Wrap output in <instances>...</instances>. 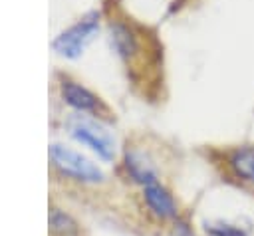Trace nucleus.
I'll list each match as a JSON object with an SVG mask.
<instances>
[{
  "mask_svg": "<svg viewBox=\"0 0 254 236\" xmlns=\"http://www.w3.org/2000/svg\"><path fill=\"white\" fill-rule=\"evenodd\" d=\"M50 159L60 169V173H64L65 177H71V178L81 180V182H99V180H103L101 169L97 165H93L89 159H85L83 155H79L77 151L69 149V147L54 143L50 147Z\"/></svg>",
  "mask_w": 254,
  "mask_h": 236,
  "instance_id": "f257e3e1",
  "label": "nucleus"
},
{
  "mask_svg": "<svg viewBox=\"0 0 254 236\" xmlns=\"http://www.w3.org/2000/svg\"><path fill=\"white\" fill-rule=\"evenodd\" d=\"M69 133H71V137L75 141L87 145L103 161H111L113 159V155H115V139L99 123H95L91 119H85V117H75V119L69 121Z\"/></svg>",
  "mask_w": 254,
  "mask_h": 236,
  "instance_id": "f03ea898",
  "label": "nucleus"
},
{
  "mask_svg": "<svg viewBox=\"0 0 254 236\" xmlns=\"http://www.w3.org/2000/svg\"><path fill=\"white\" fill-rule=\"evenodd\" d=\"M99 28V14L91 12L54 40V50L65 58H79Z\"/></svg>",
  "mask_w": 254,
  "mask_h": 236,
  "instance_id": "7ed1b4c3",
  "label": "nucleus"
},
{
  "mask_svg": "<svg viewBox=\"0 0 254 236\" xmlns=\"http://www.w3.org/2000/svg\"><path fill=\"white\" fill-rule=\"evenodd\" d=\"M62 97L65 99V103H69L77 111H97L99 109V99L89 89H85L83 85H79L75 81L62 83Z\"/></svg>",
  "mask_w": 254,
  "mask_h": 236,
  "instance_id": "20e7f679",
  "label": "nucleus"
},
{
  "mask_svg": "<svg viewBox=\"0 0 254 236\" xmlns=\"http://www.w3.org/2000/svg\"><path fill=\"white\" fill-rule=\"evenodd\" d=\"M145 200L159 218H173L177 214V204L173 196L159 182H151L145 186Z\"/></svg>",
  "mask_w": 254,
  "mask_h": 236,
  "instance_id": "39448f33",
  "label": "nucleus"
},
{
  "mask_svg": "<svg viewBox=\"0 0 254 236\" xmlns=\"http://www.w3.org/2000/svg\"><path fill=\"white\" fill-rule=\"evenodd\" d=\"M125 167L129 171V175L141 182V184H151V182H157V175H155V169L151 167V163L137 151H127L125 155Z\"/></svg>",
  "mask_w": 254,
  "mask_h": 236,
  "instance_id": "423d86ee",
  "label": "nucleus"
},
{
  "mask_svg": "<svg viewBox=\"0 0 254 236\" xmlns=\"http://www.w3.org/2000/svg\"><path fill=\"white\" fill-rule=\"evenodd\" d=\"M230 167L242 180L254 182V147H240L230 155Z\"/></svg>",
  "mask_w": 254,
  "mask_h": 236,
  "instance_id": "0eeeda50",
  "label": "nucleus"
},
{
  "mask_svg": "<svg viewBox=\"0 0 254 236\" xmlns=\"http://www.w3.org/2000/svg\"><path fill=\"white\" fill-rule=\"evenodd\" d=\"M109 34H111V44H113V48L117 50L119 56L129 58V56L135 54V50H137V40H135L133 32H131L127 26H123V24H113L111 30H109Z\"/></svg>",
  "mask_w": 254,
  "mask_h": 236,
  "instance_id": "6e6552de",
  "label": "nucleus"
},
{
  "mask_svg": "<svg viewBox=\"0 0 254 236\" xmlns=\"http://www.w3.org/2000/svg\"><path fill=\"white\" fill-rule=\"evenodd\" d=\"M50 224H52V228L58 230V232H69V230H73V222L69 220V216H65V214L60 212V210H52V214H50Z\"/></svg>",
  "mask_w": 254,
  "mask_h": 236,
  "instance_id": "1a4fd4ad",
  "label": "nucleus"
},
{
  "mask_svg": "<svg viewBox=\"0 0 254 236\" xmlns=\"http://www.w3.org/2000/svg\"><path fill=\"white\" fill-rule=\"evenodd\" d=\"M206 230L212 236H244L240 228H234L230 224H214V226H206Z\"/></svg>",
  "mask_w": 254,
  "mask_h": 236,
  "instance_id": "9d476101",
  "label": "nucleus"
}]
</instances>
